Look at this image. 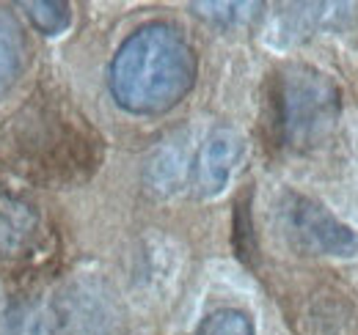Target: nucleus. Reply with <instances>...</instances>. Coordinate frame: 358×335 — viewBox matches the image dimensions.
Segmentation results:
<instances>
[{"label":"nucleus","mask_w":358,"mask_h":335,"mask_svg":"<svg viewBox=\"0 0 358 335\" xmlns=\"http://www.w3.org/2000/svg\"><path fill=\"white\" fill-rule=\"evenodd\" d=\"M108 85L113 102L133 116H163L196 85V52L169 22H146L119 44Z\"/></svg>","instance_id":"obj_1"},{"label":"nucleus","mask_w":358,"mask_h":335,"mask_svg":"<svg viewBox=\"0 0 358 335\" xmlns=\"http://www.w3.org/2000/svg\"><path fill=\"white\" fill-rule=\"evenodd\" d=\"M275 113L287 146L312 149L334 132L342 113V96L328 75L295 64L278 75Z\"/></svg>","instance_id":"obj_2"},{"label":"nucleus","mask_w":358,"mask_h":335,"mask_svg":"<svg viewBox=\"0 0 358 335\" xmlns=\"http://www.w3.org/2000/svg\"><path fill=\"white\" fill-rule=\"evenodd\" d=\"M278 217L284 234L298 251L334 258H353L358 253L356 231L309 195L284 193L278 204Z\"/></svg>","instance_id":"obj_3"},{"label":"nucleus","mask_w":358,"mask_h":335,"mask_svg":"<svg viewBox=\"0 0 358 335\" xmlns=\"http://www.w3.org/2000/svg\"><path fill=\"white\" fill-rule=\"evenodd\" d=\"M240 157H243V137L229 126L213 129L199 146L196 160H193V184L199 195L201 198L221 195Z\"/></svg>","instance_id":"obj_4"},{"label":"nucleus","mask_w":358,"mask_h":335,"mask_svg":"<svg viewBox=\"0 0 358 335\" xmlns=\"http://www.w3.org/2000/svg\"><path fill=\"white\" fill-rule=\"evenodd\" d=\"M28 55L25 31L8 8H0V94L8 91L22 75Z\"/></svg>","instance_id":"obj_5"},{"label":"nucleus","mask_w":358,"mask_h":335,"mask_svg":"<svg viewBox=\"0 0 358 335\" xmlns=\"http://www.w3.org/2000/svg\"><path fill=\"white\" fill-rule=\"evenodd\" d=\"M22 8L28 11L34 28L45 36H58L72 25V11L69 3L64 0H34V3H22Z\"/></svg>","instance_id":"obj_6"},{"label":"nucleus","mask_w":358,"mask_h":335,"mask_svg":"<svg viewBox=\"0 0 358 335\" xmlns=\"http://www.w3.org/2000/svg\"><path fill=\"white\" fill-rule=\"evenodd\" d=\"M193 335H257L254 322L245 311L237 308H218L207 313Z\"/></svg>","instance_id":"obj_7"},{"label":"nucleus","mask_w":358,"mask_h":335,"mask_svg":"<svg viewBox=\"0 0 358 335\" xmlns=\"http://www.w3.org/2000/svg\"><path fill=\"white\" fill-rule=\"evenodd\" d=\"M190 8L196 17H201L210 25L231 28V25H240L248 17H254V11L262 6L259 3H190Z\"/></svg>","instance_id":"obj_8"}]
</instances>
